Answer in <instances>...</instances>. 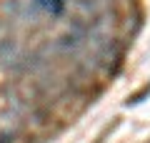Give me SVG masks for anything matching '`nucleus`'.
I'll use <instances>...</instances> for the list:
<instances>
[{"label": "nucleus", "mask_w": 150, "mask_h": 143, "mask_svg": "<svg viewBox=\"0 0 150 143\" xmlns=\"http://www.w3.org/2000/svg\"><path fill=\"white\" fill-rule=\"evenodd\" d=\"M38 3H40L45 10H50L53 15H58V13L63 10V0H38Z\"/></svg>", "instance_id": "nucleus-1"}]
</instances>
